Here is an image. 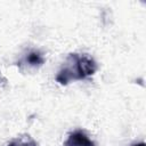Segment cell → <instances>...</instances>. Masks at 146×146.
<instances>
[{
	"label": "cell",
	"instance_id": "obj_1",
	"mask_svg": "<svg viewBox=\"0 0 146 146\" xmlns=\"http://www.w3.org/2000/svg\"><path fill=\"white\" fill-rule=\"evenodd\" d=\"M97 71L96 62L87 56L79 54H70L63 64L62 68L56 75V81L63 86L68 84L71 81L83 80L94 75Z\"/></svg>",
	"mask_w": 146,
	"mask_h": 146
},
{
	"label": "cell",
	"instance_id": "obj_2",
	"mask_svg": "<svg viewBox=\"0 0 146 146\" xmlns=\"http://www.w3.org/2000/svg\"><path fill=\"white\" fill-rule=\"evenodd\" d=\"M64 146H95V144L83 131L78 130L70 133Z\"/></svg>",
	"mask_w": 146,
	"mask_h": 146
},
{
	"label": "cell",
	"instance_id": "obj_3",
	"mask_svg": "<svg viewBox=\"0 0 146 146\" xmlns=\"http://www.w3.org/2000/svg\"><path fill=\"white\" fill-rule=\"evenodd\" d=\"M25 63L29 64L30 66L36 67V66H41L44 63V58L40 51L33 50V51H30L27 54V56L25 57Z\"/></svg>",
	"mask_w": 146,
	"mask_h": 146
},
{
	"label": "cell",
	"instance_id": "obj_4",
	"mask_svg": "<svg viewBox=\"0 0 146 146\" xmlns=\"http://www.w3.org/2000/svg\"><path fill=\"white\" fill-rule=\"evenodd\" d=\"M7 146H39L38 143L30 136H21L11 139Z\"/></svg>",
	"mask_w": 146,
	"mask_h": 146
},
{
	"label": "cell",
	"instance_id": "obj_5",
	"mask_svg": "<svg viewBox=\"0 0 146 146\" xmlns=\"http://www.w3.org/2000/svg\"><path fill=\"white\" fill-rule=\"evenodd\" d=\"M132 146H145V143H137V144H133Z\"/></svg>",
	"mask_w": 146,
	"mask_h": 146
}]
</instances>
